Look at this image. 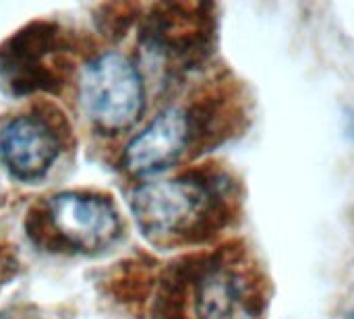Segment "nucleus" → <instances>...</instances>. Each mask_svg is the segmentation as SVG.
<instances>
[{
  "mask_svg": "<svg viewBox=\"0 0 354 319\" xmlns=\"http://www.w3.org/2000/svg\"><path fill=\"white\" fill-rule=\"evenodd\" d=\"M199 133L197 116L189 108L162 110L124 147L122 164L135 176H151L174 166Z\"/></svg>",
  "mask_w": 354,
  "mask_h": 319,
  "instance_id": "5",
  "label": "nucleus"
},
{
  "mask_svg": "<svg viewBox=\"0 0 354 319\" xmlns=\"http://www.w3.org/2000/svg\"><path fill=\"white\" fill-rule=\"evenodd\" d=\"M0 319H6V318H4V316H0Z\"/></svg>",
  "mask_w": 354,
  "mask_h": 319,
  "instance_id": "8",
  "label": "nucleus"
},
{
  "mask_svg": "<svg viewBox=\"0 0 354 319\" xmlns=\"http://www.w3.org/2000/svg\"><path fill=\"white\" fill-rule=\"evenodd\" d=\"M60 156V141L39 116H15L0 127V164L19 181L48 174Z\"/></svg>",
  "mask_w": 354,
  "mask_h": 319,
  "instance_id": "6",
  "label": "nucleus"
},
{
  "mask_svg": "<svg viewBox=\"0 0 354 319\" xmlns=\"http://www.w3.org/2000/svg\"><path fill=\"white\" fill-rule=\"evenodd\" d=\"M48 226L68 247L97 251L114 243L120 218L110 199L79 191L58 193L46 203Z\"/></svg>",
  "mask_w": 354,
  "mask_h": 319,
  "instance_id": "4",
  "label": "nucleus"
},
{
  "mask_svg": "<svg viewBox=\"0 0 354 319\" xmlns=\"http://www.w3.org/2000/svg\"><path fill=\"white\" fill-rule=\"evenodd\" d=\"M346 319H354V311H353V313H351V316H348V318H346Z\"/></svg>",
  "mask_w": 354,
  "mask_h": 319,
  "instance_id": "7",
  "label": "nucleus"
},
{
  "mask_svg": "<svg viewBox=\"0 0 354 319\" xmlns=\"http://www.w3.org/2000/svg\"><path fill=\"white\" fill-rule=\"evenodd\" d=\"M81 104L102 131L131 129L143 114L145 83L139 69L118 52L95 56L81 75Z\"/></svg>",
  "mask_w": 354,
  "mask_h": 319,
  "instance_id": "3",
  "label": "nucleus"
},
{
  "mask_svg": "<svg viewBox=\"0 0 354 319\" xmlns=\"http://www.w3.org/2000/svg\"><path fill=\"white\" fill-rule=\"evenodd\" d=\"M131 210L143 235L153 243L199 241L224 224L226 183L197 172L151 181L135 189Z\"/></svg>",
  "mask_w": 354,
  "mask_h": 319,
  "instance_id": "2",
  "label": "nucleus"
},
{
  "mask_svg": "<svg viewBox=\"0 0 354 319\" xmlns=\"http://www.w3.org/2000/svg\"><path fill=\"white\" fill-rule=\"evenodd\" d=\"M261 284L236 251L193 259L166 289L164 319H259Z\"/></svg>",
  "mask_w": 354,
  "mask_h": 319,
  "instance_id": "1",
  "label": "nucleus"
}]
</instances>
